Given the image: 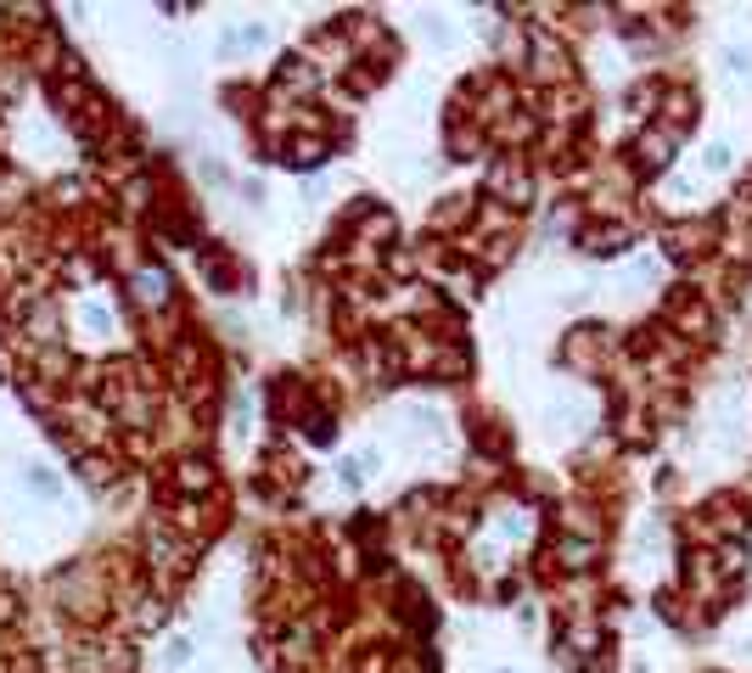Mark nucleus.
Here are the masks:
<instances>
[{
  "mask_svg": "<svg viewBox=\"0 0 752 673\" xmlns=\"http://www.w3.org/2000/svg\"><path fill=\"white\" fill-rule=\"evenodd\" d=\"M163 662H169V667H186V662H192V640H186V634H175V640H169V651H163Z\"/></svg>",
  "mask_w": 752,
  "mask_h": 673,
  "instance_id": "obj_4",
  "label": "nucleus"
},
{
  "mask_svg": "<svg viewBox=\"0 0 752 673\" xmlns=\"http://www.w3.org/2000/svg\"><path fill=\"white\" fill-rule=\"evenodd\" d=\"M23 488H29L34 499H62V477H56L45 460H29V466H23Z\"/></svg>",
  "mask_w": 752,
  "mask_h": 673,
  "instance_id": "obj_2",
  "label": "nucleus"
},
{
  "mask_svg": "<svg viewBox=\"0 0 752 673\" xmlns=\"http://www.w3.org/2000/svg\"><path fill=\"white\" fill-rule=\"evenodd\" d=\"M79 325L96 331V336H107V331H113V314H107L102 303H85V309H79Z\"/></svg>",
  "mask_w": 752,
  "mask_h": 673,
  "instance_id": "obj_3",
  "label": "nucleus"
},
{
  "mask_svg": "<svg viewBox=\"0 0 752 673\" xmlns=\"http://www.w3.org/2000/svg\"><path fill=\"white\" fill-rule=\"evenodd\" d=\"M130 292H135L146 309H163V303H169V276L146 265V270H135V276H130Z\"/></svg>",
  "mask_w": 752,
  "mask_h": 673,
  "instance_id": "obj_1",
  "label": "nucleus"
}]
</instances>
